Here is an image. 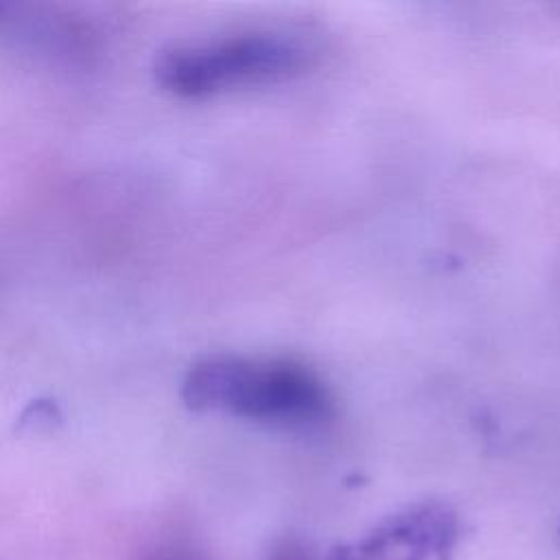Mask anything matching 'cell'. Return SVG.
<instances>
[{
    "mask_svg": "<svg viewBox=\"0 0 560 560\" xmlns=\"http://www.w3.org/2000/svg\"><path fill=\"white\" fill-rule=\"evenodd\" d=\"M155 560H199L197 556L188 553V551H179V549H168V551H162Z\"/></svg>",
    "mask_w": 560,
    "mask_h": 560,
    "instance_id": "3",
    "label": "cell"
},
{
    "mask_svg": "<svg viewBox=\"0 0 560 560\" xmlns=\"http://www.w3.org/2000/svg\"><path fill=\"white\" fill-rule=\"evenodd\" d=\"M192 411H223L273 424H319L335 411L322 378L289 359L217 354L197 361L182 381Z\"/></svg>",
    "mask_w": 560,
    "mask_h": 560,
    "instance_id": "1",
    "label": "cell"
},
{
    "mask_svg": "<svg viewBox=\"0 0 560 560\" xmlns=\"http://www.w3.org/2000/svg\"><path fill=\"white\" fill-rule=\"evenodd\" d=\"M319 48L302 33L247 31L177 44L155 59L158 83L179 98H206L306 72Z\"/></svg>",
    "mask_w": 560,
    "mask_h": 560,
    "instance_id": "2",
    "label": "cell"
}]
</instances>
